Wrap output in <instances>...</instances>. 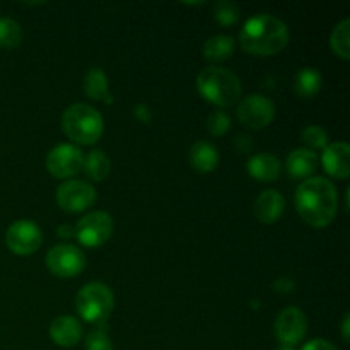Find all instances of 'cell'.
I'll return each mask as SVG.
<instances>
[{
  "mask_svg": "<svg viewBox=\"0 0 350 350\" xmlns=\"http://www.w3.org/2000/svg\"><path fill=\"white\" fill-rule=\"evenodd\" d=\"M284 211H286V200H284L282 193L277 190H265L258 195L255 200V212L256 221L262 224H273L282 217Z\"/></svg>",
  "mask_w": 350,
  "mask_h": 350,
  "instance_id": "5bb4252c",
  "label": "cell"
},
{
  "mask_svg": "<svg viewBox=\"0 0 350 350\" xmlns=\"http://www.w3.org/2000/svg\"><path fill=\"white\" fill-rule=\"evenodd\" d=\"M238 120L248 129H265L275 118V105L262 94L246 96L236 109Z\"/></svg>",
  "mask_w": 350,
  "mask_h": 350,
  "instance_id": "9c48e42d",
  "label": "cell"
},
{
  "mask_svg": "<svg viewBox=\"0 0 350 350\" xmlns=\"http://www.w3.org/2000/svg\"><path fill=\"white\" fill-rule=\"evenodd\" d=\"M349 325H350L349 313H345L344 321H342V337H344L345 342H349Z\"/></svg>",
  "mask_w": 350,
  "mask_h": 350,
  "instance_id": "4dcf8cb0",
  "label": "cell"
},
{
  "mask_svg": "<svg viewBox=\"0 0 350 350\" xmlns=\"http://www.w3.org/2000/svg\"><path fill=\"white\" fill-rule=\"evenodd\" d=\"M82 170H84L85 176L91 178L92 181H103L108 178L109 171H111V161L101 149H94L88 156H84Z\"/></svg>",
  "mask_w": 350,
  "mask_h": 350,
  "instance_id": "44dd1931",
  "label": "cell"
},
{
  "mask_svg": "<svg viewBox=\"0 0 350 350\" xmlns=\"http://www.w3.org/2000/svg\"><path fill=\"white\" fill-rule=\"evenodd\" d=\"M197 91L205 101L219 108H231L241 98L243 85L234 72L212 65L197 75Z\"/></svg>",
  "mask_w": 350,
  "mask_h": 350,
  "instance_id": "3957f363",
  "label": "cell"
},
{
  "mask_svg": "<svg viewBox=\"0 0 350 350\" xmlns=\"http://www.w3.org/2000/svg\"><path fill=\"white\" fill-rule=\"evenodd\" d=\"M350 147L347 142H334L328 144L323 149L321 163L325 171L332 178L337 180H347L350 174Z\"/></svg>",
  "mask_w": 350,
  "mask_h": 350,
  "instance_id": "4fadbf2b",
  "label": "cell"
},
{
  "mask_svg": "<svg viewBox=\"0 0 350 350\" xmlns=\"http://www.w3.org/2000/svg\"><path fill=\"white\" fill-rule=\"evenodd\" d=\"M253 146V140L250 139L248 133H241V135L236 137V147H238L239 152H248Z\"/></svg>",
  "mask_w": 350,
  "mask_h": 350,
  "instance_id": "f546056e",
  "label": "cell"
},
{
  "mask_svg": "<svg viewBox=\"0 0 350 350\" xmlns=\"http://www.w3.org/2000/svg\"><path fill=\"white\" fill-rule=\"evenodd\" d=\"M231 129V116L224 109H214L207 118L208 133L215 137H222Z\"/></svg>",
  "mask_w": 350,
  "mask_h": 350,
  "instance_id": "4316f807",
  "label": "cell"
},
{
  "mask_svg": "<svg viewBox=\"0 0 350 350\" xmlns=\"http://www.w3.org/2000/svg\"><path fill=\"white\" fill-rule=\"evenodd\" d=\"M62 130L72 142L79 146H91L101 139L105 122L96 108L85 103H75L62 115Z\"/></svg>",
  "mask_w": 350,
  "mask_h": 350,
  "instance_id": "277c9868",
  "label": "cell"
},
{
  "mask_svg": "<svg viewBox=\"0 0 350 350\" xmlns=\"http://www.w3.org/2000/svg\"><path fill=\"white\" fill-rule=\"evenodd\" d=\"M115 296L106 284L89 282L75 297V310L88 323H105L113 313Z\"/></svg>",
  "mask_w": 350,
  "mask_h": 350,
  "instance_id": "5b68a950",
  "label": "cell"
},
{
  "mask_svg": "<svg viewBox=\"0 0 350 350\" xmlns=\"http://www.w3.org/2000/svg\"><path fill=\"white\" fill-rule=\"evenodd\" d=\"M82 161H84V154L77 146L58 144L48 152L46 170L51 176L64 180V178L75 176L82 170Z\"/></svg>",
  "mask_w": 350,
  "mask_h": 350,
  "instance_id": "8fae6325",
  "label": "cell"
},
{
  "mask_svg": "<svg viewBox=\"0 0 350 350\" xmlns=\"http://www.w3.org/2000/svg\"><path fill=\"white\" fill-rule=\"evenodd\" d=\"M46 267L60 279H72L85 269V255L77 246L58 243L46 253Z\"/></svg>",
  "mask_w": 350,
  "mask_h": 350,
  "instance_id": "8992f818",
  "label": "cell"
},
{
  "mask_svg": "<svg viewBox=\"0 0 350 350\" xmlns=\"http://www.w3.org/2000/svg\"><path fill=\"white\" fill-rule=\"evenodd\" d=\"M246 170H248L250 176L255 178V180L270 183V181H275L280 176L282 163L273 154L260 152L250 157L248 163H246Z\"/></svg>",
  "mask_w": 350,
  "mask_h": 350,
  "instance_id": "2e32d148",
  "label": "cell"
},
{
  "mask_svg": "<svg viewBox=\"0 0 350 350\" xmlns=\"http://www.w3.org/2000/svg\"><path fill=\"white\" fill-rule=\"evenodd\" d=\"M243 50L256 57H270L289 43L287 24L272 14H258L243 24L239 33Z\"/></svg>",
  "mask_w": 350,
  "mask_h": 350,
  "instance_id": "7a4b0ae2",
  "label": "cell"
},
{
  "mask_svg": "<svg viewBox=\"0 0 350 350\" xmlns=\"http://www.w3.org/2000/svg\"><path fill=\"white\" fill-rule=\"evenodd\" d=\"M212 16L215 17V21L221 26H234L239 21V17H241V10H239V7L234 2L219 0L212 7Z\"/></svg>",
  "mask_w": 350,
  "mask_h": 350,
  "instance_id": "d4e9b609",
  "label": "cell"
},
{
  "mask_svg": "<svg viewBox=\"0 0 350 350\" xmlns=\"http://www.w3.org/2000/svg\"><path fill=\"white\" fill-rule=\"evenodd\" d=\"M57 202L62 211L82 212L96 202V190L91 183L82 180H67L57 188Z\"/></svg>",
  "mask_w": 350,
  "mask_h": 350,
  "instance_id": "7c38bea8",
  "label": "cell"
},
{
  "mask_svg": "<svg viewBox=\"0 0 350 350\" xmlns=\"http://www.w3.org/2000/svg\"><path fill=\"white\" fill-rule=\"evenodd\" d=\"M113 232V219L108 212L94 211L85 214L75 228V238L85 248H99Z\"/></svg>",
  "mask_w": 350,
  "mask_h": 350,
  "instance_id": "52a82bcc",
  "label": "cell"
},
{
  "mask_svg": "<svg viewBox=\"0 0 350 350\" xmlns=\"http://www.w3.org/2000/svg\"><path fill=\"white\" fill-rule=\"evenodd\" d=\"M323 77L313 67H304L294 77V91L299 98H313L320 92Z\"/></svg>",
  "mask_w": 350,
  "mask_h": 350,
  "instance_id": "ffe728a7",
  "label": "cell"
},
{
  "mask_svg": "<svg viewBox=\"0 0 350 350\" xmlns=\"http://www.w3.org/2000/svg\"><path fill=\"white\" fill-rule=\"evenodd\" d=\"M5 243L7 248L16 255H33L34 252L40 250L41 243H43V232L38 224L21 219V221L12 222L9 226L5 232Z\"/></svg>",
  "mask_w": 350,
  "mask_h": 350,
  "instance_id": "ba28073f",
  "label": "cell"
},
{
  "mask_svg": "<svg viewBox=\"0 0 350 350\" xmlns=\"http://www.w3.org/2000/svg\"><path fill=\"white\" fill-rule=\"evenodd\" d=\"M301 350H338L332 342L325 340V338H314L310 340Z\"/></svg>",
  "mask_w": 350,
  "mask_h": 350,
  "instance_id": "f1b7e54d",
  "label": "cell"
},
{
  "mask_svg": "<svg viewBox=\"0 0 350 350\" xmlns=\"http://www.w3.org/2000/svg\"><path fill=\"white\" fill-rule=\"evenodd\" d=\"M50 337L58 347H74L82 337V327L77 318L64 317L55 318L53 323L50 325Z\"/></svg>",
  "mask_w": 350,
  "mask_h": 350,
  "instance_id": "9a60e30c",
  "label": "cell"
},
{
  "mask_svg": "<svg viewBox=\"0 0 350 350\" xmlns=\"http://www.w3.org/2000/svg\"><path fill=\"white\" fill-rule=\"evenodd\" d=\"M188 161L191 167L198 173H211L219 164V152L211 142L207 140H198L190 147L188 152Z\"/></svg>",
  "mask_w": 350,
  "mask_h": 350,
  "instance_id": "ac0fdd59",
  "label": "cell"
},
{
  "mask_svg": "<svg viewBox=\"0 0 350 350\" xmlns=\"http://www.w3.org/2000/svg\"><path fill=\"white\" fill-rule=\"evenodd\" d=\"M294 202H296L297 214L311 228H327L337 215V188L323 176L304 180L297 187Z\"/></svg>",
  "mask_w": 350,
  "mask_h": 350,
  "instance_id": "6da1fadb",
  "label": "cell"
},
{
  "mask_svg": "<svg viewBox=\"0 0 350 350\" xmlns=\"http://www.w3.org/2000/svg\"><path fill=\"white\" fill-rule=\"evenodd\" d=\"M85 350H113V342L105 327H98L85 337Z\"/></svg>",
  "mask_w": 350,
  "mask_h": 350,
  "instance_id": "83f0119b",
  "label": "cell"
},
{
  "mask_svg": "<svg viewBox=\"0 0 350 350\" xmlns=\"http://www.w3.org/2000/svg\"><path fill=\"white\" fill-rule=\"evenodd\" d=\"M301 140L304 142L306 149L321 150L328 146V133L327 130L318 125H310L301 132Z\"/></svg>",
  "mask_w": 350,
  "mask_h": 350,
  "instance_id": "484cf974",
  "label": "cell"
},
{
  "mask_svg": "<svg viewBox=\"0 0 350 350\" xmlns=\"http://www.w3.org/2000/svg\"><path fill=\"white\" fill-rule=\"evenodd\" d=\"M277 350H294V349L289 347V345H280V347L277 349Z\"/></svg>",
  "mask_w": 350,
  "mask_h": 350,
  "instance_id": "1f68e13d",
  "label": "cell"
},
{
  "mask_svg": "<svg viewBox=\"0 0 350 350\" xmlns=\"http://www.w3.org/2000/svg\"><path fill=\"white\" fill-rule=\"evenodd\" d=\"M236 43L228 34H215L204 44V57L208 62H224L234 53Z\"/></svg>",
  "mask_w": 350,
  "mask_h": 350,
  "instance_id": "7402d4cb",
  "label": "cell"
},
{
  "mask_svg": "<svg viewBox=\"0 0 350 350\" xmlns=\"http://www.w3.org/2000/svg\"><path fill=\"white\" fill-rule=\"evenodd\" d=\"M273 332H275L277 340L280 345H289L294 347L308 334V318L303 310L296 306L284 308L277 317L275 325H273Z\"/></svg>",
  "mask_w": 350,
  "mask_h": 350,
  "instance_id": "30bf717a",
  "label": "cell"
},
{
  "mask_svg": "<svg viewBox=\"0 0 350 350\" xmlns=\"http://www.w3.org/2000/svg\"><path fill=\"white\" fill-rule=\"evenodd\" d=\"M330 46L342 60L350 58V19H344L335 26L330 36Z\"/></svg>",
  "mask_w": 350,
  "mask_h": 350,
  "instance_id": "603a6c76",
  "label": "cell"
},
{
  "mask_svg": "<svg viewBox=\"0 0 350 350\" xmlns=\"http://www.w3.org/2000/svg\"><path fill=\"white\" fill-rule=\"evenodd\" d=\"M84 92L88 94V98L96 99V101H108L111 103L109 98V85H108V77H106L105 72L101 68L94 67L89 68L84 75Z\"/></svg>",
  "mask_w": 350,
  "mask_h": 350,
  "instance_id": "d6986e66",
  "label": "cell"
},
{
  "mask_svg": "<svg viewBox=\"0 0 350 350\" xmlns=\"http://www.w3.org/2000/svg\"><path fill=\"white\" fill-rule=\"evenodd\" d=\"M318 167V156L313 150L301 147V149L293 150L286 159V170L291 178L301 180V178H310Z\"/></svg>",
  "mask_w": 350,
  "mask_h": 350,
  "instance_id": "e0dca14e",
  "label": "cell"
},
{
  "mask_svg": "<svg viewBox=\"0 0 350 350\" xmlns=\"http://www.w3.org/2000/svg\"><path fill=\"white\" fill-rule=\"evenodd\" d=\"M23 41V27L12 17H0V46L16 48Z\"/></svg>",
  "mask_w": 350,
  "mask_h": 350,
  "instance_id": "cb8c5ba5",
  "label": "cell"
}]
</instances>
